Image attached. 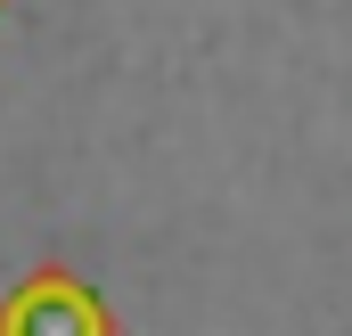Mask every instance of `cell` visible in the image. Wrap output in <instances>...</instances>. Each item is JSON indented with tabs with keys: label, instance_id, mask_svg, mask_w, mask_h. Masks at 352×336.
I'll list each match as a JSON object with an SVG mask.
<instances>
[{
	"label": "cell",
	"instance_id": "cell-1",
	"mask_svg": "<svg viewBox=\"0 0 352 336\" xmlns=\"http://www.w3.org/2000/svg\"><path fill=\"white\" fill-rule=\"evenodd\" d=\"M0 336H123V328H115L107 295L90 287L82 271L41 262V271H25L0 295Z\"/></svg>",
	"mask_w": 352,
	"mask_h": 336
},
{
	"label": "cell",
	"instance_id": "cell-2",
	"mask_svg": "<svg viewBox=\"0 0 352 336\" xmlns=\"http://www.w3.org/2000/svg\"><path fill=\"white\" fill-rule=\"evenodd\" d=\"M0 8H8V0H0Z\"/></svg>",
	"mask_w": 352,
	"mask_h": 336
}]
</instances>
